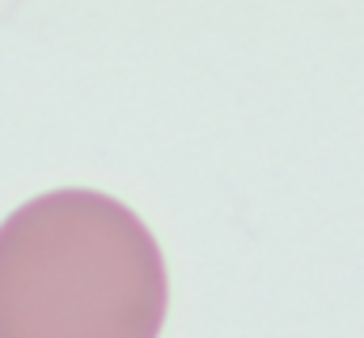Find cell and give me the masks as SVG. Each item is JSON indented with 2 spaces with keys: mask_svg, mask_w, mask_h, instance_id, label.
<instances>
[{
  "mask_svg": "<svg viewBox=\"0 0 364 338\" xmlns=\"http://www.w3.org/2000/svg\"><path fill=\"white\" fill-rule=\"evenodd\" d=\"M164 319V251L118 198L65 186L4 217L0 338H159Z\"/></svg>",
  "mask_w": 364,
  "mask_h": 338,
  "instance_id": "obj_1",
  "label": "cell"
}]
</instances>
